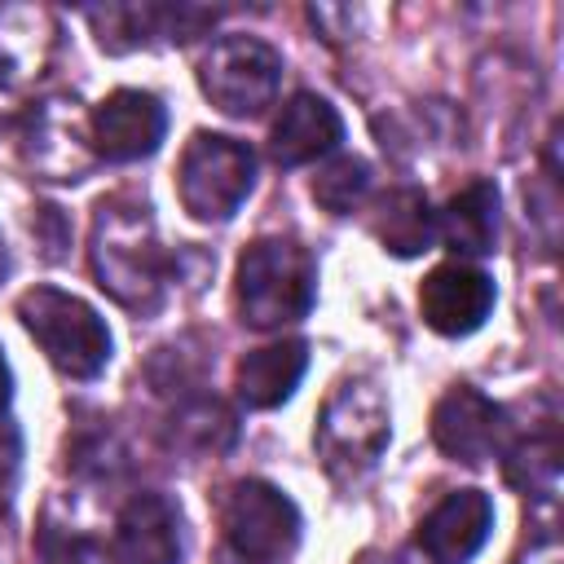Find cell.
Returning <instances> with one entry per match:
<instances>
[{"label":"cell","instance_id":"obj_1","mask_svg":"<svg viewBox=\"0 0 564 564\" xmlns=\"http://www.w3.org/2000/svg\"><path fill=\"white\" fill-rule=\"evenodd\" d=\"M93 273L97 286L132 308V313H154L163 304L167 278H172V256L163 251L150 207L132 198H106L93 220Z\"/></svg>","mask_w":564,"mask_h":564},{"label":"cell","instance_id":"obj_2","mask_svg":"<svg viewBox=\"0 0 564 564\" xmlns=\"http://www.w3.org/2000/svg\"><path fill=\"white\" fill-rule=\"evenodd\" d=\"M317 300V264L291 238H260L242 251L234 273V304L251 330L300 322Z\"/></svg>","mask_w":564,"mask_h":564},{"label":"cell","instance_id":"obj_3","mask_svg":"<svg viewBox=\"0 0 564 564\" xmlns=\"http://www.w3.org/2000/svg\"><path fill=\"white\" fill-rule=\"evenodd\" d=\"M18 317L44 357L70 379H97L110 361V330L93 304L57 286H31L18 300Z\"/></svg>","mask_w":564,"mask_h":564},{"label":"cell","instance_id":"obj_4","mask_svg":"<svg viewBox=\"0 0 564 564\" xmlns=\"http://www.w3.org/2000/svg\"><path fill=\"white\" fill-rule=\"evenodd\" d=\"M388 401L375 383L366 379H344L322 414H317V432H313V445H317V458L322 467L335 476V480H352L361 476L366 467H375V458L383 454L388 445Z\"/></svg>","mask_w":564,"mask_h":564},{"label":"cell","instance_id":"obj_5","mask_svg":"<svg viewBox=\"0 0 564 564\" xmlns=\"http://www.w3.org/2000/svg\"><path fill=\"white\" fill-rule=\"evenodd\" d=\"M256 185V154L220 132H194L176 167L181 207L194 220H229Z\"/></svg>","mask_w":564,"mask_h":564},{"label":"cell","instance_id":"obj_6","mask_svg":"<svg viewBox=\"0 0 564 564\" xmlns=\"http://www.w3.org/2000/svg\"><path fill=\"white\" fill-rule=\"evenodd\" d=\"M220 529L238 560L247 564H286L300 546L295 502L264 480H234L220 494Z\"/></svg>","mask_w":564,"mask_h":564},{"label":"cell","instance_id":"obj_7","mask_svg":"<svg viewBox=\"0 0 564 564\" xmlns=\"http://www.w3.org/2000/svg\"><path fill=\"white\" fill-rule=\"evenodd\" d=\"M198 84L216 110L234 119H251L278 97L282 57L256 35H225L198 62Z\"/></svg>","mask_w":564,"mask_h":564},{"label":"cell","instance_id":"obj_8","mask_svg":"<svg viewBox=\"0 0 564 564\" xmlns=\"http://www.w3.org/2000/svg\"><path fill=\"white\" fill-rule=\"evenodd\" d=\"M163 132H167V110L154 93H141V88L110 93L88 119L93 150L101 159H115V163H132V159L154 154Z\"/></svg>","mask_w":564,"mask_h":564},{"label":"cell","instance_id":"obj_9","mask_svg":"<svg viewBox=\"0 0 564 564\" xmlns=\"http://www.w3.org/2000/svg\"><path fill=\"white\" fill-rule=\"evenodd\" d=\"M494 308V282L489 273L463 264V260H449V264H436L423 286H419V313L423 322L436 330V335H471L485 326Z\"/></svg>","mask_w":564,"mask_h":564},{"label":"cell","instance_id":"obj_10","mask_svg":"<svg viewBox=\"0 0 564 564\" xmlns=\"http://www.w3.org/2000/svg\"><path fill=\"white\" fill-rule=\"evenodd\" d=\"M502 432H507L502 405H494L485 392L467 383H454L432 410V441L454 463H471V467L485 463L502 445Z\"/></svg>","mask_w":564,"mask_h":564},{"label":"cell","instance_id":"obj_11","mask_svg":"<svg viewBox=\"0 0 564 564\" xmlns=\"http://www.w3.org/2000/svg\"><path fill=\"white\" fill-rule=\"evenodd\" d=\"M494 529V502L480 489H454L445 494L423 520H419V551L432 564H467Z\"/></svg>","mask_w":564,"mask_h":564},{"label":"cell","instance_id":"obj_12","mask_svg":"<svg viewBox=\"0 0 564 564\" xmlns=\"http://www.w3.org/2000/svg\"><path fill=\"white\" fill-rule=\"evenodd\" d=\"M115 564H181V516L163 494H137L115 524Z\"/></svg>","mask_w":564,"mask_h":564},{"label":"cell","instance_id":"obj_13","mask_svg":"<svg viewBox=\"0 0 564 564\" xmlns=\"http://www.w3.org/2000/svg\"><path fill=\"white\" fill-rule=\"evenodd\" d=\"M339 141H344V119L317 93H295L282 106V115L273 119V132H269V150L282 167L313 163V159L330 154Z\"/></svg>","mask_w":564,"mask_h":564},{"label":"cell","instance_id":"obj_14","mask_svg":"<svg viewBox=\"0 0 564 564\" xmlns=\"http://www.w3.org/2000/svg\"><path fill=\"white\" fill-rule=\"evenodd\" d=\"M304 370H308V344L304 339H282V344L251 348L234 370L238 401L251 405V410H273L295 392Z\"/></svg>","mask_w":564,"mask_h":564},{"label":"cell","instance_id":"obj_15","mask_svg":"<svg viewBox=\"0 0 564 564\" xmlns=\"http://www.w3.org/2000/svg\"><path fill=\"white\" fill-rule=\"evenodd\" d=\"M75 101H44L31 115V132H26V159L31 167H40L48 181H79L88 167V150L79 141V123H75Z\"/></svg>","mask_w":564,"mask_h":564},{"label":"cell","instance_id":"obj_16","mask_svg":"<svg viewBox=\"0 0 564 564\" xmlns=\"http://www.w3.org/2000/svg\"><path fill=\"white\" fill-rule=\"evenodd\" d=\"M441 238L458 256H489L498 247V185L471 181L441 212Z\"/></svg>","mask_w":564,"mask_h":564},{"label":"cell","instance_id":"obj_17","mask_svg":"<svg viewBox=\"0 0 564 564\" xmlns=\"http://www.w3.org/2000/svg\"><path fill=\"white\" fill-rule=\"evenodd\" d=\"M370 234L383 242V251L392 256H419L427 251L432 234H436V220H432V207L419 189L401 185V189H388L379 203H375V216H370Z\"/></svg>","mask_w":564,"mask_h":564},{"label":"cell","instance_id":"obj_18","mask_svg":"<svg viewBox=\"0 0 564 564\" xmlns=\"http://www.w3.org/2000/svg\"><path fill=\"white\" fill-rule=\"evenodd\" d=\"M507 480L524 494L546 498L560 480V436H555V414H546L533 432L516 436L507 449Z\"/></svg>","mask_w":564,"mask_h":564},{"label":"cell","instance_id":"obj_19","mask_svg":"<svg viewBox=\"0 0 564 564\" xmlns=\"http://www.w3.org/2000/svg\"><path fill=\"white\" fill-rule=\"evenodd\" d=\"M234 441V414L216 401V397H194L172 414V445L207 454V449H225Z\"/></svg>","mask_w":564,"mask_h":564},{"label":"cell","instance_id":"obj_20","mask_svg":"<svg viewBox=\"0 0 564 564\" xmlns=\"http://www.w3.org/2000/svg\"><path fill=\"white\" fill-rule=\"evenodd\" d=\"M93 26H97V40L101 48L110 53H123V48H137L145 44L150 35H159V4H110V9H88Z\"/></svg>","mask_w":564,"mask_h":564},{"label":"cell","instance_id":"obj_21","mask_svg":"<svg viewBox=\"0 0 564 564\" xmlns=\"http://www.w3.org/2000/svg\"><path fill=\"white\" fill-rule=\"evenodd\" d=\"M370 189V163L366 159H335L313 176V198L330 216H348Z\"/></svg>","mask_w":564,"mask_h":564},{"label":"cell","instance_id":"obj_22","mask_svg":"<svg viewBox=\"0 0 564 564\" xmlns=\"http://www.w3.org/2000/svg\"><path fill=\"white\" fill-rule=\"evenodd\" d=\"M18 427L13 423H0V502L9 498L13 489V476H18Z\"/></svg>","mask_w":564,"mask_h":564},{"label":"cell","instance_id":"obj_23","mask_svg":"<svg viewBox=\"0 0 564 564\" xmlns=\"http://www.w3.org/2000/svg\"><path fill=\"white\" fill-rule=\"evenodd\" d=\"M357 564H410L401 551H366V555H357Z\"/></svg>","mask_w":564,"mask_h":564},{"label":"cell","instance_id":"obj_24","mask_svg":"<svg viewBox=\"0 0 564 564\" xmlns=\"http://www.w3.org/2000/svg\"><path fill=\"white\" fill-rule=\"evenodd\" d=\"M9 397H13V375H9V361H4V348H0V414H4Z\"/></svg>","mask_w":564,"mask_h":564},{"label":"cell","instance_id":"obj_25","mask_svg":"<svg viewBox=\"0 0 564 564\" xmlns=\"http://www.w3.org/2000/svg\"><path fill=\"white\" fill-rule=\"evenodd\" d=\"M4 273H9V256H4V238H0V282H4Z\"/></svg>","mask_w":564,"mask_h":564}]
</instances>
